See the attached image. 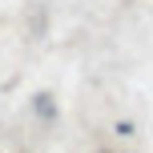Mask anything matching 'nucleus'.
I'll list each match as a JSON object with an SVG mask.
<instances>
[]
</instances>
